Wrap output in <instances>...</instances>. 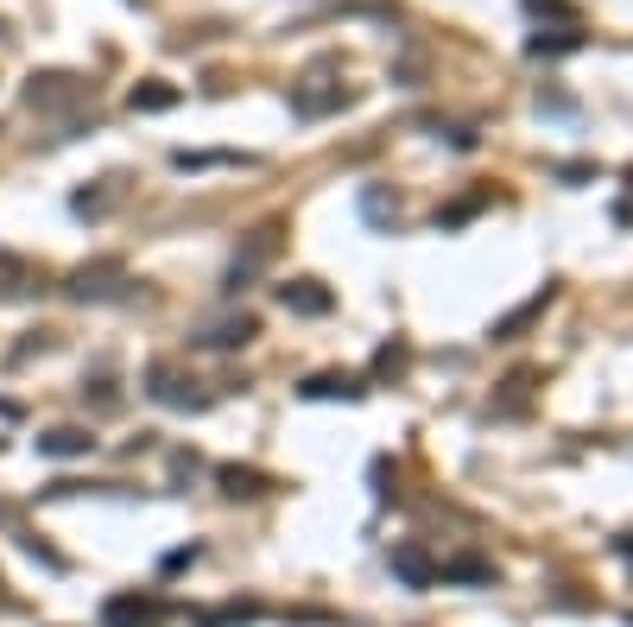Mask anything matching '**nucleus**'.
Instances as JSON below:
<instances>
[{
  "label": "nucleus",
  "instance_id": "1",
  "mask_svg": "<svg viewBox=\"0 0 633 627\" xmlns=\"http://www.w3.org/2000/svg\"><path fill=\"white\" fill-rule=\"evenodd\" d=\"M165 622V602H152V595H109V609H102V627H159Z\"/></svg>",
  "mask_w": 633,
  "mask_h": 627
},
{
  "label": "nucleus",
  "instance_id": "2",
  "mask_svg": "<svg viewBox=\"0 0 633 627\" xmlns=\"http://www.w3.org/2000/svg\"><path fill=\"white\" fill-rule=\"evenodd\" d=\"M121 260H96V266H76L71 273V298H114L121 292Z\"/></svg>",
  "mask_w": 633,
  "mask_h": 627
},
{
  "label": "nucleus",
  "instance_id": "3",
  "mask_svg": "<svg viewBox=\"0 0 633 627\" xmlns=\"http://www.w3.org/2000/svg\"><path fill=\"white\" fill-rule=\"evenodd\" d=\"M83 96H89V89H83L76 76H33V83H26V102H33V109H71Z\"/></svg>",
  "mask_w": 633,
  "mask_h": 627
},
{
  "label": "nucleus",
  "instance_id": "4",
  "mask_svg": "<svg viewBox=\"0 0 633 627\" xmlns=\"http://www.w3.org/2000/svg\"><path fill=\"white\" fill-rule=\"evenodd\" d=\"M147 393L159 400V406H203V393H190V380H185V374H172V368H152L147 374Z\"/></svg>",
  "mask_w": 633,
  "mask_h": 627
},
{
  "label": "nucleus",
  "instance_id": "5",
  "mask_svg": "<svg viewBox=\"0 0 633 627\" xmlns=\"http://www.w3.org/2000/svg\"><path fill=\"white\" fill-rule=\"evenodd\" d=\"M393 577L412 584V590H431V584H438V564L418 552V546H393Z\"/></svg>",
  "mask_w": 633,
  "mask_h": 627
},
{
  "label": "nucleus",
  "instance_id": "6",
  "mask_svg": "<svg viewBox=\"0 0 633 627\" xmlns=\"http://www.w3.org/2000/svg\"><path fill=\"white\" fill-rule=\"evenodd\" d=\"M279 304L299 311V317H324V311H330V292H324L317 279H292V286H279Z\"/></svg>",
  "mask_w": 633,
  "mask_h": 627
},
{
  "label": "nucleus",
  "instance_id": "7",
  "mask_svg": "<svg viewBox=\"0 0 633 627\" xmlns=\"http://www.w3.org/2000/svg\"><path fill=\"white\" fill-rule=\"evenodd\" d=\"M299 393H304V400H362L368 387H362L355 374H311Z\"/></svg>",
  "mask_w": 633,
  "mask_h": 627
},
{
  "label": "nucleus",
  "instance_id": "8",
  "mask_svg": "<svg viewBox=\"0 0 633 627\" xmlns=\"http://www.w3.org/2000/svg\"><path fill=\"white\" fill-rule=\"evenodd\" d=\"M216 481H223V494H235V501H254V494H273V476H261V469H241V463H228V469H216Z\"/></svg>",
  "mask_w": 633,
  "mask_h": 627
},
{
  "label": "nucleus",
  "instance_id": "9",
  "mask_svg": "<svg viewBox=\"0 0 633 627\" xmlns=\"http://www.w3.org/2000/svg\"><path fill=\"white\" fill-rule=\"evenodd\" d=\"M89 450H96V438L76 431V425H58V431L38 438V456H89Z\"/></svg>",
  "mask_w": 633,
  "mask_h": 627
},
{
  "label": "nucleus",
  "instance_id": "10",
  "mask_svg": "<svg viewBox=\"0 0 633 627\" xmlns=\"http://www.w3.org/2000/svg\"><path fill=\"white\" fill-rule=\"evenodd\" d=\"M552 298H558V292H552V286H545V292H539V298H526V304H520V311H514V317H501V324H494V336H501V342H507V336L532 330V324H539V317H545V304H552Z\"/></svg>",
  "mask_w": 633,
  "mask_h": 627
},
{
  "label": "nucleus",
  "instance_id": "11",
  "mask_svg": "<svg viewBox=\"0 0 633 627\" xmlns=\"http://www.w3.org/2000/svg\"><path fill=\"white\" fill-rule=\"evenodd\" d=\"M203 349H241V342H254V317H235V324H216V330L197 336Z\"/></svg>",
  "mask_w": 633,
  "mask_h": 627
},
{
  "label": "nucleus",
  "instance_id": "12",
  "mask_svg": "<svg viewBox=\"0 0 633 627\" xmlns=\"http://www.w3.org/2000/svg\"><path fill=\"white\" fill-rule=\"evenodd\" d=\"M342 102H349V89H299V96H292V109H299L304 121L324 114V109H342Z\"/></svg>",
  "mask_w": 633,
  "mask_h": 627
},
{
  "label": "nucleus",
  "instance_id": "13",
  "mask_svg": "<svg viewBox=\"0 0 633 627\" xmlns=\"http://www.w3.org/2000/svg\"><path fill=\"white\" fill-rule=\"evenodd\" d=\"M172 102H178V89H165V83H147V89H134V109H147V114L172 109Z\"/></svg>",
  "mask_w": 633,
  "mask_h": 627
},
{
  "label": "nucleus",
  "instance_id": "14",
  "mask_svg": "<svg viewBox=\"0 0 633 627\" xmlns=\"http://www.w3.org/2000/svg\"><path fill=\"white\" fill-rule=\"evenodd\" d=\"M13 279H33V266H26L20 254H0V298H13V292H20Z\"/></svg>",
  "mask_w": 633,
  "mask_h": 627
},
{
  "label": "nucleus",
  "instance_id": "15",
  "mask_svg": "<svg viewBox=\"0 0 633 627\" xmlns=\"http://www.w3.org/2000/svg\"><path fill=\"white\" fill-rule=\"evenodd\" d=\"M577 45H583V33H558V38H532V58H558V51H577Z\"/></svg>",
  "mask_w": 633,
  "mask_h": 627
},
{
  "label": "nucleus",
  "instance_id": "16",
  "mask_svg": "<svg viewBox=\"0 0 633 627\" xmlns=\"http://www.w3.org/2000/svg\"><path fill=\"white\" fill-rule=\"evenodd\" d=\"M210 165H235V152H178V172H210Z\"/></svg>",
  "mask_w": 633,
  "mask_h": 627
},
{
  "label": "nucleus",
  "instance_id": "17",
  "mask_svg": "<svg viewBox=\"0 0 633 627\" xmlns=\"http://www.w3.org/2000/svg\"><path fill=\"white\" fill-rule=\"evenodd\" d=\"M406 368V342H387L380 355H374V374H400Z\"/></svg>",
  "mask_w": 633,
  "mask_h": 627
},
{
  "label": "nucleus",
  "instance_id": "18",
  "mask_svg": "<svg viewBox=\"0 0 633 627\" xmlns=\"http://www.w3.org/2000/svg\"><path fill=\"white\" fill-rule=\"evenodd\" d=\"M362 216H368V222H387V216H393V203H387L380 190H368V197H362Z\"/></svg>",
  "mask_w": 633,
  "mask_h": 627
},
{
  "label": "nucleus",
  "instance_id": "19",
  "mask_svg": "<svg viewBox=\"0 0 633 627\" xmlns=\"http://www.w3.org/2000/svg\"><path fill=\"white\" fill-rule=\"evenodd\" d=\"M526 7H532V13H558V20H577V13H570V0H526Z\"/></svg>",
  "mask_w": 633,
  "mask_h": 627
},
{
  "label": "nucleus",
  "instance_id": "20",
  "mask_svg": "<svg viewBox=\"0 0 633 627\" xmlns=\"http://www.w3.org/2000/svg\"><path fill=\"white\" fill-rule=\"evenodd\" d=\"M628 190H633V165H628Z\"/></svg>",
  "mask_w": 633,
  "mask_h": 627
},
{
  "label": "nucleus",
  "instance_id": "21",
  "mask_svg": "<svg viewBox=\"0 0 633 627\" xmlns=\"http://www.w3.org/2000/svg\"><path fill=\"white\" fill-rule=\"evenodd\" d=\"M0 609H7V590H0Z\"/></svg>",
  "mask_w": 633,
  "mask_h": 627
}]
</instances>
